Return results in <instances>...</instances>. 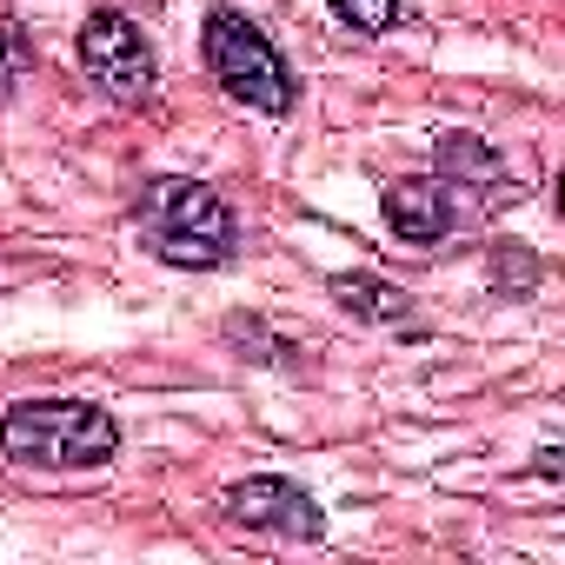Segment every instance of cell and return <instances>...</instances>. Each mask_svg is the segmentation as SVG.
I'll return each instance as SVG.
<instances>
[{"mask_svg":"<svg viewBox=\"0 0 565 565\" xmlns=\"http://www.w3.org/2000/svg\"><path fill=\"white\" fill-rule=\"evenodd\" d=\"M333 21L353 34H386L399 21V0H333Z\"/></svg>","mask_w":565,"mask_h":565,"instance_id":"12","label":"cell"},{"mask_svg":"<svg viewBox=\"0 0 565 565\" xmlns=\"http://www.w3.org/2000/svg\"><path fill=\"white\" fill-rule=\"evenodd\" d=\"M327 294H333L353 320H366V327H386V333H419L413 300L393 287V279H380V273H333V279H327Z\"/></svg>","mask_w":565,"mask_h":565,"instance_id":"8","label":"cell"},{"mask_svg":"<svg viewBox=\"0 0 565 565\" xmlns=\"http://www.w3.org/2000/svg\"><path fill=\"white\" fill-rule=\"evenodd\" d=\"M433 167H439V180H446L452 193H472V206H505V200H519V180H512L505 153H499L492 140H479V134H439Z\"/></svg>","mask_w":565,"mask_h":565,"instance_id":"7","label":"cell"},{"mask_svg":"<svg viewBox=\"0 0 565 565\" xmlns=\"http://www.w3.org/2000/svg\"><path fill=\"white\" fill-rule=\"evenodd\" d=\"M140 233H147L153 259L186 266V273H213L239 253L233 206L206 180H186V173H167V180L140 186Z\"/></svg>","mask_w":565,"mask_h":565,"instance_id":"2","label":"cell"},{"mask_svg":"<svg viewBox=\"0 0 565 565\" xmlns=\"http://www.w3.org/2000/svg\"><path fill=\"white\" fill-rule=\"evenodd\" d=\"M226 340L239 347V360H259V366H287V373L300 366V360H294L300 347H294V340H273V333H266V320H253V313H246V320L233 313V320H226Z\"/></svg>","mask_w":565,"mask_h":565,"instance_id":"10","label":"cell"},{"mask_svg":"<svg viewBox=\"0 0 565 565\" xmlns=\"http://www.w3.org/2000/svg\"><path fill=\"white\" fill-rule=\"evenodd\" d=\"M0 452L28 472H100L120 452V419L94 399H21L0 413Z\"/></svg>","mask_w":565,"mask_h":565,"instance_id":"1","label":"cell"},{"mask_svg":"<svg viewBox=\"0 0 565 565\" xmlns=\"http://www.w3.org/2000/svg\"><path fill=\"white\" fill-rule=\"evenodd\" d=\"M34 74V41L14 28V21H0V100H14V87Z\"/></svg>","mask_w":565,"mask_h":565,"instance_id":"11","label":"cell"},{"mask_svg":"<svg viewBox=\"0 0 565 565\" xmlns=\"http://www.w3.org/2000/svg\"><path fill=\"white\" fill-rule=\"evenodd\" d=\"M220 505H226V519H233V525H246V532H266V539L313 545V539L327 532V512L313 505V492H300L294 479H279V472L233 479Z\"/></svg>","mask_w":565,"mask_h":565,"instance_id":"5","label":"cell"},{"mask_svg":"<svg viewBox=\"0 0 565 565\" xmlns=\"http://www.w3.org/2000/svg\"><path fill=\"white\" fill-rule=\"evenodd\" d=\"M380 206H386V226H393L406 246H439V239H452L459 220H466V200H459L439 173H406V180H393Z\"/></svg>","mask_w":565,"mask_h":565,"instance_id":"6","label":"cell"},{"mask_svg":"<svg viewBox=\"0 0 565 565\" xmlns=\"http://www.w3.org/2000/svg\"><path fill=\"white\" fill-rule=\"evenodd\" d=\"M486 266H492V287L512 294V300H525V294L539 287V253H532L525 239H492Z\"/></svg>","mask_w":565,"mask_h":565,"instance_id":"9","label":"cell"},{"mask_svg":"<svg viewBox=\"0 0 565 565\" xmlns=\"http://www.w3.org/2000/svg\"><path fill=\"white\" fill-rule=\"evenodd\" d=\"M200 54H206V74L226 100L253 107V114H273V120H287L300 107V81L287 67V54H279L246 14L233 8H206L200 21Z\"/></svg>","mask_w":565,"mask_h":565,"instance_id":"3","label":"cell"},{"mask_svg":"<svg viewBox=\"0 0 565 565\" xmlns=\"http://www.w3.org/2000/svg\"><path fill=\"white\" fill-rule=\"evenodd\" d=\"M74 47H81L87 81H94L107 100H120V107H147V100H153L160 61H153V47H147V34H140L134 14L94 8V14L81 21V41H74Z\"/></svg>","mask_w":565,"mask_h":565,"instance_id":"4","label":"cell"}]
</instances>
